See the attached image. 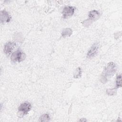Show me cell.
<instances>
[{
  "mask_svg": "<svg viewBox=\"0 0 122 122\" xmlns=\"http://www.w3.org/2000/svg\"><path fill=\"white\" fill-rule=\"evenodd\" d=\"M116 71L115 64L113 62L109 63L104 69L103 76H102V81L103 82L104 81H106L108 78L111 77Z\"/></svg>",
  "mask_w": 122,
  "mask_h": 122,
  "instance_id": "1",
  "label": "cell"
},
{
  "mask_svg": "<svg viewBox=\"0 0 122 122\" xmlns=\"http://www.w3.org/2000/svg\"><path fill=\"white\" fill-rule=\"evenodd\" d=\"M26 54L20 49L12 53L11 60L14 62H20L25 60Z\"/></svg>",
  "mask_w": 122,
  "mask_h": 122,
  "instance_id": "2",
  "label": "cell"
},
{
  "mask_svg": "<svg viewBox=\"0 0 122 122\" xmlns=\"http://www.w3.org/2000/svg\"><path fill=\"white\" fill-rule=\"evenodd\" d=\"M88 16V19L84 21L83 25L85 26H88L89 24L92 22V21L97 20L100 16V13L97 10H92L90 11Z\"/></svg>",
  "mask_w": 122,
  "mask_h": 122,
  "instance_id": "3",
  "label": "cell"
},
{
  "mask_svg": "<svg viewBox=\"0 0 122 122\" xmlns=\"http://www.w3.org/2000/svg\"><path fill=\"white\" fill-rule=\"evenodd\" d=\"M31 106L30 102H25L24 103L21 104L18 108V112L20 115H21L22 116L27 114L28 112L30 111Z\"/></svg>",
  "mask_w": 122,
  "mask_h": 122,
  "instance_id": "4",
  "label": "cell"
},
{
  "mask_svg": "<svg viewBox=\"0 0 122 122\" xmlns=\"http://www.w3.org/2000/svg\"><path fill=\"white\" fill-rule=\"evenodd\" d=\"M75 9V7L72 6H66L64 7L62 12L63 18L65 19L72 16Z\"/></svg>",
  "mask_w": 122,
  "mask_h": 122,
  "instance_id": "5",
  "label": "cell"
},
{
  "mask_svg": "<svg viewBox=\"0 0 122 122\" xmlns=\"http://www.w3.org/2000/svg\"><path fill=\"white\" fill-rule=\"evenodd\" d=\"M16 46V44L14 42L9 41L4 46V52L6 55L9 56L13 51Z\"/></svg>",
  "mask_w": 122,
  "mask_h": 122,
  "instance_id": "6",
  "label": "cell"
},
{
  "mask_svg": "<svg viewBox=\"0 0 122 122\" xmlns=\"http://www.w3.org/2000/svg\"><path fill=\"white\" fill-rule=\"evenodd\" d=\"M99 47V45L98 43H95L93 44L88 51L87 57L89 58H91L94 57L98 52Z\"/></svg>",
  "mask_w": 122,
  "mask_h": 122,
  "instance_id": "7",
  "label": "cell"
},
{
  "mask_svg": "<svg viewBox=\"0 0 122 122\" xmlns=\"http://www.w3.org/2000/svg\"><path fill=\"white\" fill-rule=\"evenodd\" d=\"M11 19V17L9 13L5 10H3L0 13V22H9Z\"/></svg>",
  "mask_w": 122,
  "mask_h": 122,
  "instance_id": "8",
  "label": "cell"
},
{
  "mask_svg": "<svg viewBox=\"0 0 122 122\" xmlns=\"http://www.w3.org/2000/svg\"><path fill=\"white\" fill-rule=\"evenodd\" d=\"M72 33V30L70 28H66L62 30L61 35L62 37L65 38L66 37L70 36Z\"/></svg>",
  "mask_w": 122,
  "mask_h": 122,
  "instance_id": "9",
  "label": "cell"
},
{
  "mask_svg": "<svg viewBox=\"0 0 122 122\" xmlns=\"http://www.w3.org/2000/svg\"><path fill=\"white\" fill-rule=\"evenodd\" d=\"M50 119V117L48 114H43L40 117L39 121L46 122V121H49Z\"/></svg>",
  "mask_w": 122,
  "mask_h": 122,
  "instance_id": "10",
  "label": "cell"
},
{
  "mask_svg": "<svg viewBox=\"0 0 122 122\" xmlns=\"http://www.w3.org/2000/svg\"><path fill=\"white\" fill-rule=\"evenodd\" d=\"M81 76V69L80 67H78L76 69L74 73V77L75 78H79Z\"/></svg>",
  "mask_w": 122,
  "mask_h": 122,
  "instance_id": "11",
  "label": "cell"
},
{
  "mask_svg": "<svg viewBox=\"0 0 122 122\" xmlns=\"http://www.w3.org/2000/svg\"><path fill=\"white\" fill-rule=\"evenodd\" d=\"M122 86V75L121 74L117 76L116 79V87L117 88L121 87Z\"/></svg>",
  "mask_w": 122,
  "mask_h": 122,
  "instance_id": "12",
  "label": "cell"
},
{
  "mask_svg": "<svg viewBox=\"0 0 122 122\" xmlns=\"http://www.w3.org/2000/svg\"><path fill=\"white\" fill-rule=\"evenodd\" d=\"M114 92H115V90H114V89H108L107 90V92L109 95H112V92H113V94H114Z\"/></svg>",
  "mask_w": 122,
  "mask_h": 122,
  "instance_id": "13",
  "label": "cell"
}]
</instances>
